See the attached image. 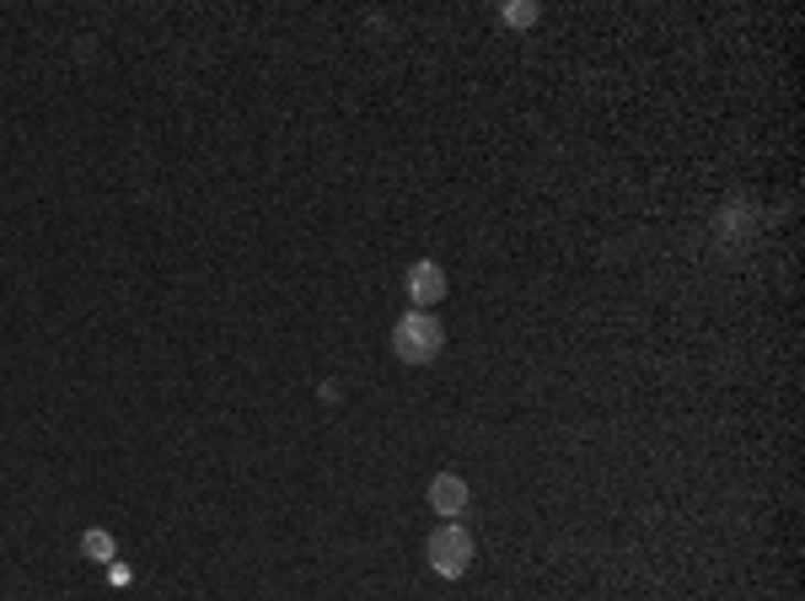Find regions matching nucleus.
I'll list each match as a JSON object with an SVG mask.
<instances>
[{
    "label": "nucleus",
    "mask_w": 805,
    "mask_h": 601,
    "mask_svg": "<svg viewBox=\"0 0 805 601\" xmlns=\"http://www.w3.org/2000/svg\"><path fill=\"white\" fill-rule=\"evenodd\" d=\"M80 554H86L92 564H114V559H119V543H114V532L92 526V532L80 537Z\"/></svg>",
    "instance_id": "obj_5"
},
{
    "label": "nucleus",
    "mask_w": 805,
    "mask_h": 601,
    "mask_svg": "<svg viewBox=\"0 0 805 601\" xmlns=\"http://www.w3.org/2000/svg\"><path fill=\"white\" fill-rule=\"evenodd\" d=\"M441 344H446V333L430 312H402V318L393 322V350H398V361L430 365L441 355Z\"/></svg>",
    "instance_id": "obj_1"
},
{
    "label": "nucleus",
    "mask_w": 805,
    "mask_h": 601,
    "mask_svg": "<svg viewBox=\"0 0 805 601\" xmlns=\"http://www.w3.org/2000/svg\"><path fill=\"white\" fill-rule=\"evenodd\" d=\"M425 559L430 569L441 575V580H462L468 569H473V532L457 522H446L430 532V543H425Z\"/></svg>",
    "instance_id": "obj_2"
},
{
    "label": "nucleus",
    "mask_w": 805,
    "mask_h": 601,
    "mask_svg": "<svg viewBox=\"0 0 805 601\" xmlns=\"http://www.w3.org/2000/svg\"><path fill=\"white\" fill-rule=\"evenodd\" d=\"M446 296V275H441V264H414L408 269V301H414V312H430L436 301Z\"/></svg>",
    "instance_id": "obj_3"
},
{
    "label": "nucleus",
    "mask_w": 805,
    "mask_h": 601,
    "mask_svg": "<svg viewBox=\"0 0 805 601\" xmlns=\"http://www.w3.org/2000/svg\"><path fill=\"white\" fill-rule=\"evenodd\" d=\"M108 580H114V586H129V580H135V575H129V569H124V564H108Z\"/></svg>",
    "instance_id": "obj_7"
},
{
    "label": "nucleus",
    "mask_w": 805,
    "mask_h": 601,
    "mask_svg": "<svg viewBox=\"0 0 805 601\" xmlns=\"http://www.w3.org/2000/svg\"><path fill=\"white\" fill-rule=\"evenodd\" d=\"M505 22H511V28H532V22H537V6H532V0H522V6H505Z\"/></svg>",
    "instance_id": "obj_6"
},
{
    "label": "nucleus",
    "mask_w": 805,
    "mask_h": 601,
    "mask_svg": "<svg viewBox=\"0 0 805 601\" xmlns=\"http://www.w3.org/2000/svg\"><path fill=\"white\" fill-rule=\"evenodd\" d=\"M430 511H436V516H462V511H468V483L457 479V473L430 479Z\"/></svg>",
    "instance_id": "obj_4"
}]
</instances>
